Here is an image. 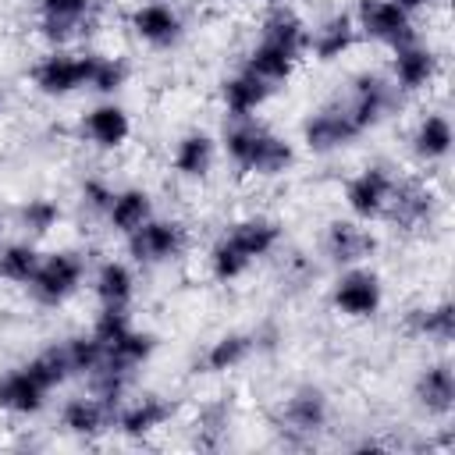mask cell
<instances>
[{"label":"cell","mask_w":455,"mask_h":455,"mask_svg":"<svg viewBox=\"0 0 455 455\" xmlns=\"http://www.w3.org/2000/svg\"><path fill=\"white\" fill-rule=\"evenodd\" d=\"M281 242V224L274 217L263 213H249L231 220L210 245L206 263H210V277L220 284H231L238 277L249 274L252 263L267 259Z\"/></svg>","instance_id":"obj_1"},{"label":"cell","mask_w":455,"mask_h":455,"mask_svg":"<svg viewBox=\"0 0 455 455\" xmlns=\"http://www.w3.org/2000/svg\"><path fill=\"white\" fill-rule=\"evenodd\" d=\"M217 142L224 156L252 178H281L295 167V146L256 117H228Z\"/></svg>","instance_id":"obj_2"},{"label":"cell","mask_w":455,"mask_h":455,"mask_svg":"<svg viewBox=\"0 0 455 455\" xmlns=\"http://www.w3.org/2000/svg\"><path fill=\"white\" fill-rule=\"evenodd\" d=\"M85 284V259L75 249H57V252H43L32 281L25 284L36 306L57 309L68 299L78 295V288Z\"/></svg>","instance_id":"obj_3"},{"label":"cell","mask_w":455,"mask_h":455,"mask_svg":"<svg viewBox=\"0 0 455 455\" xmlns=\"http://www.w3.org/2000/svg\"><path fill=\"white\" fill-rule=\"evenodd\" d=\"M345 103V110L352 114V121H355V128L359 132H370V128H377V124H384L395 110H398V103H402V92L395 89V82L384 75V71H355L352 78H348V96L341 100Z\"/></svg>","instance_id":"obj_4"},{"label":"cell","mask_w":455,"mask_h":455,"mask_svg":"<svg viewBox=\"0 0 455 455\" xmlns=\"http://www.w3.org/2000/svg\"><path fill=\"white\" fill-rule=\"evenodd\" d=\"M384 306V281L373 267H341L331 284V309L345 320H373Z\"/></svg>","instance_id":"obj_5"},{"label":"cell","mask_w":455,"mask_h":455,"mask_svg":"<svg viewBox=\"0 0 455 455\" xmlns=\"http://www.w3.org/2000/svg\"><path fill=\"white\" fill-rule=\"evenodd\" d=\"M124 245L139 267H164V263H174L188 249V228L178 217H156L153 213L142 228H135L124 238Z\"/></svg>","instance_id":"obj_6"},{"label":"cell","mask_w":455,"mask_h":455,"mask_svg":"<svg viewBox=\"0 0 455 455\" xmlns=\"http://www.w3.org/2000/svg\"><path fill=\"white\" fill-rule=\"evenodd\" d=\"M395 171L384 167V164H366L363 171H355L345 188H341V199H345V210L348 217L355 220H384V210L391 203V192H395Z\"/></svg>","instance_id":"obj_7"},{"label":"cell","mask_w":455,"mask_h":455,"mask_svg":"<svg viewBox=\"0 0 455 455\" xmlns=\"http://www.w3.org/2000/svg\"><path fill=\"white\" fill-rule=\"evenodd\" d=\"M352 18H355V28H359V39L380 43L387 50L416 39V14H409L395 0H359Z\"/></svg>","instance_id":"obj_8"},{"label":"cell","mask_w":455,"mask_h":455,"mask_svg":"<svg viewBox=\"0 0 455 455\" xmlns=\"http://www.w3.org/2000/svg\"><path fill=\"white\" fill-rule=\"evenodd\" d=\"M359 135H363V132L355 128V121H352V114L345 110L341 100H331V103L309 110L306 121H302V142H306V149L316 153V156L341 153V149H348Z\"/></svg>","instance_id":"obj_9"},{"label":"cell","mask_w":455,"mask_h":455,"mask_svg":"<svg viewBox=\"0 0 455 455\" xmlns=\"http://www.w3.org/2000/svg\"><path fill=\"white\" fill-rule=\"evenodd\" d=\"M28 82L39 96L50 100H64L75 92H85V53H71V50H50L46 57H39L28 71Z\"/></svg>","instance_id":"obj_10"},{"label":"cell","mask_w":455,"mask_h":455,"mask_svg":"<svg viewBox=\"0 0 455 455\" xmlns=\"http://www.w3.org/2000/svg\"><path fill=\"white\" fill-rule=\"evenodd\" d=\"M437 206H441V199H437L434 185H427L419 178H395V192L384 210V220L398 231H419L437 217Z\"/></svg>","instance_id":"obj_11"},{"label":"cell","mask_w":455,"mask_h":455,"mask_svg":"<svg viewBox=\"0 0 455 455\" xmlns=\"http://www.w3.org/2000/svg\"><path fill=\"white\" fill-rule=\"evenodd\" d=\"M174 402L156 395V391H146V395H135L128 402H117L114 409V430L128 441H146L153 437L156 430H164L171 419H174Z\"/></svg>","instance_id":"obj_12"},{"label":"cell","mask_w":455,"mask_h":455,"mask_svg":"<svg viewBox=\"0 0 455 455\" xmlns=\"http://www.w3.org/2000/svg\"><path fill=\"white\" fill-rule=\"evenodd\" d=\"M128 28L139 43H146L153 50H171L185 36V18L171 0H146V4L132 7Z\"/></svg>","instance_id":"obj_13"},{"label":"cell","mask_w":455,"mask_h":455,"mask_svg":"<svg viewBox=\"0 0 455 455\" xmlns=\"http://www.w3.org/2000/svg\"><path fill=\"white\" fill-rule=\"evenodd\" d=\"M437 71H441V57L430 43H423L419 36L395 46L391 50V82L395 89L405 96V92H423L437 82Z\"/></svg>","instance_id":"obj_14"},{"label":"cell","mask_w":455,"mask_h":455,"mask_svg":"<svg viewBox=\"0 0 455 455\" xmlns=\"http://www.w3.org/2000/svg\"><path fill=\"white\" fill-rule=\"evenodd\" d=\"M377 252V235L370 231L366 220L355 217H334L323 231V256L341 270V267H355V263H370V256Z\"/></svg>","instance_id":"obj_15"},{"label":"cell","mask_w":455,"mask_h":455,"mask_svg":"<svg viewBox=\"0 0 455 455\" xmlns=\"http://www.w3.org/2000/svg\"><path fill=\"white\" fill-rule=\"evenodd\" d=\"M331 419V398L320 384H299L281 402V427L295 437H316Z\"/></svg>","instance_id":"obj_16"},{"label":"cell","mask_w":455,"mask_h":455,"mask_svg":"<svg viewBox=\"0 0 455 455\" xmlns=\"http://www.w3.org/2000/svg\"><path fill=\"white\" fill-rule=\"evenodd\" d=\"M92 18V0H39V39L64 50L85 32Z\"/></svg>","instance_id":"obj_17"},{"label":"cell","mask_w":455,"mask_h":455,"mask_svg":"<svg viewBox=\"0 0 455 455\" xmlns=\"http://www.w3.org/2000/svg\"><path fill=\"white\" fill-rule=\"evenodd\" d=\"M412 402L419 412L434 419H448L455 412V366L448 359L427 363L412 380Z\"/></svg>","instance_id":"obj_18"},{"label":"cell","mask_w":455,"mask_h":455,"mask_svg":"<svg viewBox=\"0 0 455 455\" xmlns=\"http://www.w3.org/2000/svg\"><path fill=\"white\" fill-rule=\"evenodd\" d=\"M82 135L92 149L114 153L132 139V114L117 100H100L82 114Z\"/></svg>","instance_id":"obj_19"},{"label":"cell","mask_w":455,"mask_h":455,"mask_svg":"<svg viewBox=\"0 0 455 455\" xmlns=\"http://www.w3.org/2000/svg\"><path fill=\"white\" fill-rule=\"evenodd\" d=\"M60 427L64 434L78 437V441H100L103 434L114 430V405L89 395H75L60 405Z\"/></svg>","instance_id":"obj_20"},{"label":"cell","mask_w":455,"mask_h":455,"mask_svg":"<svg viewBox=\"0 0 455 455\" xmlns=\"http://www.w3.org/2000/svg\"><path fill=\"white\" fill-rule=\"evenodd\" d=\"M355 43H359V28H355L352 11H331L309 28L306 53H313V60L320 64H331V60H341Z\"/></svg>","instance_id":"obj_21"},{"label":"cell","mask_w":455,"mask_h":455,"mask_svg":"<svg viewBox=\"0 0 455 455\" xmlns=\"http://www.w3.org/2000/svg\"><path fill=\"white\" fill-rule=\"evenodd\" d=\"M217 153H220V142L210 132L188 128V132L178 135V142L171 149V167L185 181H206L213 164H217Z\"/></svg>","instance_id":"obj_22"},{"label":"cell","mask_w":455,"mask_h":455,"mask_svg":"<svg viewBox=\"0 0 455 455\" xmlns=\"http://www.w3.org/2000/svg\"><path fill=\"white\" fill-rule=\"evenodd\" d=\"M451 146H455V128H451V117L444 110H427V114L416 117V124L409 132V149L419 164L448 160Z\"/></svg>","instance_id":"obj_23"},{"label":"cell","mask_w":455,"mask_h":455,"mask_svg":"<svg viewBox=\"0 0 455 455\" xmlns=\"http://www.w3.org/2000/svg\"><path fill=\"white\" fill-rule=\"evenodd\" d=\"M270 96H274V85L252 75L249 68H238L220 82V103L228 117H256V110H263Z\"/></svg>","instance_id":"obj_24"},{"label":"cell","mask_w":455,"mask_h":455,"mask_svg":"<svg viewBox=\"0 0 455 455\" xmlns=\"http://www.w3.org/2000/svg\"><path fill=\"white\" fill-rule=\"evenodd\" d=\"M46 395L50 391L25 370V363L0 373V412L7 416H21V419L39 416L46 409Z\"/></svg>","instance_id":"obj_25"},{"label":"cell","mask_w":455,"mask_h":455,"mask_svg":"<svg viewBox=\"0 0 455 455\" xmlns=\"http://www.w3.org/2000/svg\"><path fill=\"white\" fill-rule=\"evenodd\" d=\"M299 64H302V53H295V50L274 43V39H263V36L249 46V53H245V60H242V68H249L252 75H259V78L270 82L274 89L284 85V82L295 75Z\"/></svg>","instance_id":"obj_26"},{"label":"cell","mask_w":455,"mask_h":455,"mask_svg":"<svg viewBox=\"0 0 455 455\" xmlns=\"http://www.w3.org/2000/svg\"><path fill=\"white\" fill-rule=\"evenodd\" d=\"M149 217H153V196H149V188H142V185L114 188V199H110V206H107V213H103L107 228H110L114 235H121V238H128L135 228H142Z\"/></svg>","instance_id":"obj_27"},{"label":"cell","mask_w":455,"mask_h":455,"mask_svg":"<svg viewBox=\"0 0 455 455\" xmlns=\"http://www.w3.org/2000/svg\"><path fill=\"white\" fill-rule=\"evenodd\" d=\"M405 331L419 341L451 345L455 341V306H451V299H437V302H423V306L409 309Z\"/></svg>","instance_id":"obj_28"},{"label":"cell","mask_w":455,"mask_h":455,"mask_svg":"<svg viewBox=\"0 0 455 455\" xmlns=\"http://www.w3.org/2000/svg\"><path fill=\"white\" fill-rule=\"evenodd\" d=\"M89 284H92V295H96L100 306H128L132 309V299H135V270H132V263L103 259L92 270Z\"/></svg>","instance_id":"obj_29"},{"label":"cell","mask_w":455,"mask_h":455,"mask_svg":"<svg viewBox=\"0 0 455 455\" xmlns=\"http://www.w3.org/2000/svg\"><path fill=\"white\" fill-rule=\"evenodd\" d=\"M252 352H256V334H249V331H224V334H217L206 345L199 366H203V373H231L242 363H249Z\"/></svg>","instance_id":"obj_30"},{"label":"cell","mask_w":455,"mask_h":455,"mask_svg":"<svg viewBox=\"0 0 455 455\" xmlns=\"http://www.w3.org/2000/svg\"><path fill=\"white\" fill-rule=\"evenodd\" d=\"M259 36H263V39H274V43H281V46H288V50H295V53L306 57L309 25H306V18H302L295 7H288V4H274V7L263 14Z\"/></svg>","instance_id":"obj_31"},{"label":"cell","mask_w":455,"mask_h":455,"mask_svg":"<svg viewBox=\"0 0 455 455\" xmlns=\"http://www.w3.org/2000/svg\"><path fill=\"white\" fill-rule=\"evenodd\" d=\"M153 352H156V334L153 331H142V327H128L121 338H114L110 345H107V366H114V370H124V373H135L142 363H149L153 359Z\"/></svg>","instance_id":"obj_32"},{"label":"cell","mask_w":455,"mask_h":455,"mask_svg":"<svg viewBox=\"0 0 455 455\" xmlns=\"http://www.w3.org/2000/svg\"><path fill=\"white\" fill-rule=\"evenodd\" d=\"M128 82V64L121 57H110V53H92L85 50V89L103 96V100H114Z\"/></svg>","instance_id":"obj_33"},{"label":"cell","mask_w":455,"mask_h":455,"mask_svg":"<svg viewBox=\"0 0 455 455\" xmlns=\"http://www.w3.org/2000/svg\"><path fill=\"white\" fill-rule=\"evenodd\" d=\"M43 252L36 249L32 238H18V242H0V281L7 284H28L36 267H39Z\"/></svg>","instance_id":"obj_34"},{"label":"cell","mask_w":455,"mask_h":455,"mask_svg":"<svg viewBox=\"0 0 455 455\" xmlns=\"http://www.w3.org/2000/svg\"><path fill=\"white\" fill-rule=\"evenodd\" d=\"M25 370L46 387V391H57L60 384H68L75 373H71V363H68V355H64V345L57 341V345H46V348H39L28 363H25Z\"/></svg>","instance_id":"obj_35"},{"label":"cell","mask_w":455,"mask_h":455,"mask_svg":"<svg viewBox=\"0 0 455 455\" xmlns=\"http://www.w3.org/2000/svg\"><path fill=\"white\" fill-rule=\"evenodd\" d=\"M60 224V206L57 199L50 196H32L18 206V228L36 242V238H46L53 228Z\"/></svg>","instance_id":"obj_36"},{"label":"cell","mask_w":455,"mask_h":455,"mask_svg":"<svg viewBox=\"0 0 455 455\" xmlns=\"http://www.w3.org/2000/svg\"><path fill=\"white\" fill-rule=\"evenodd\" d=\"M60 345H64V355H68V363H71V373H75V377H89V373H92V370H100V366H103V359H107V345H103L92 331L71 334V338H64Z\"/></svg>","instance_id":"obj_37"},{"label":"cell","mask_w":455,"mask_h":455,"mask_svg":"<svg viewBox=\"0 0 455 455\" xmlns=\"http://www.w3.org/2000/svg\"><path fill=\"white\" fill-rule=\"evenodd\" d=\"M128 327H132V309H128V306H100V313H96V320H92L89 331H92L103 345H110V341L121 338Z\"/></svg>","instance_id":"obj_38"},{"label":"cell","mask_w":455,"mask_h":455,"mask_svg":"<svg viewBox=\"0 0 455 455\" xmlns=\"http://www.w3.org/2000/svg\"><path fill=\"white\" fill-rule=\"evenodd\" d=\"M110 199H114V185H110L107 178H100V174L82 178V185H78V203H82L89 213L103 217L107 206H110Z\"/></svg>","instance_id":"obj_39"},{"label":"cell","mask_w":455,"mask_h":455,"mask_svg":"<svg viewBox=\"0 0 455 455\" xmlns=\"http://www.w3.org/2000/svg\"><path fill=\"white\" fill-rule=\"evenodd\" d=\"M398 7H405L409 14H419V11H427V7H434V0H395Z\"/></svg>","instance_id":"obj_40"},{"label":"cell","mask_w":455,"mask_h":455,"mask_svg":"<svg viewBox=\"0 0 455 455\" xmlns=\"http://www.w3.org/2000/svg\"><path fill=\"white\" fill-rule=\"evenodd\" d=\"M7 114V92H0V117Z\"/></svg>","instance_id":"obj_41"},{"label":"cell","mask_w":455,"mask_h":455,"mask_svg":"<svg viewBox=\"0 0 455 455\" xmlns=\"http://www.w3.org/2000/svg\"><path fill=\"white\" fill-rule=\"evenodd\" d=\"M0 238H4V217H0Z\"/></svg>","instance_id":"obj_42"},{"label":"cell","mask_w":455,"mask_h":455,"mask_svg":"<svg viewBox=\"0 0 455 455\" xmlns=\"http://www.w3.org/2000/svg\"><path fill=\"white\" fill-rule=\"evenodd\" d=\"M36 4H39V0H36Z\"/></svg>","instance_id":"obj_43"}]
</instances>
